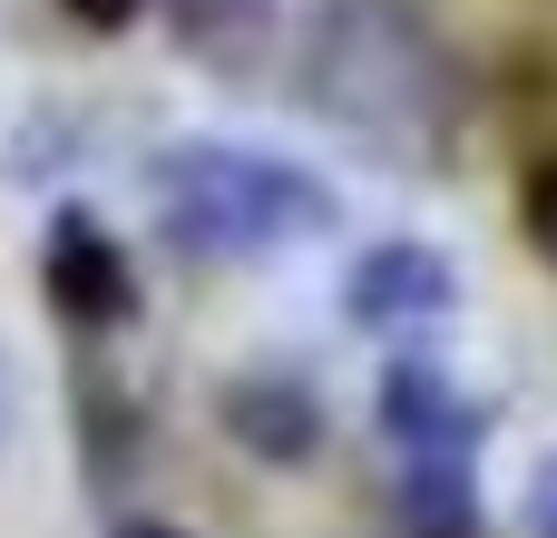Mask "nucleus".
<instances>
[{
  "instance_id": "obj_1",
  "label": "nucleus",
  "mask_w": 557,
  "mask_h": 538,
  "mask_svg": "<svg viewBox=\"0 0 557 538\" xmlns=\"http://www.w3.org/2000/svg\"><path fill=\"white\" fill-rule=\"evenodd\" d=\"M304 108L421 176L460 157V118H470L460 69L411 0H323L304 20Z\"/></svg>"
},
{
  "instance_id": "obj_2",
  "label": "nucleus",
  "mask_w": 557,
  "mask_h": 538,
  "mask_svg": "<svg viewBox=\"0 0 557 538\" xmlns=\"http://www.w3.org/2000/svg\"><path fill=\"white\" fill-rule=\"evenodd\" d=\"M147 206H157V235L186 245V255H274V245H304V235H333V186L284 167V157H255V147H225V137H176L147 157Z\"/></svg>"
},
{
  "instance_id": "obj_3",
  "label": "nucleus",
  "mask_w": 557,
  "mask_h": 538,
  "mask_svg": "<svg viewBox=\"0 0 557 538\" xmlns=\"http://www.w3.org/2000/svg\"><path fill=\"white\" fill-rule=\"evenodd\" d=\"M39 294H49V314L69 333H117L137 314V265L117 255V235L88 206H59L49 245H39Z\"/></svg>"
},
{
  "instance_id": "obj_4",
  "label": "nucleus",
  "mask_w": 557,
  "mask_h": 538,
  "mask_svg": "<svg viewBox=\"0 0 557 538\" xmlns=\"http://www.w3.org/2000/svg\"><path fill=\"white\" fill-rule=\"evenodd\" d=\"M450 304H460V265H450L441 245H411V235L362 245V255H352V274H343V314H352V323H372V333L441 323Z\"/></svg>"
},
{
  "instance_id": "obj_5",
  "label": "nucleus",
  "mask_w": 557,
  "mask_h": 538,
  "mask_svg": "<svg viewBox=\"0 0 557 538\" xmlns=\"http://www.w3.org/2000/svg\"><path fill=\"white\" fill-rule=\"evenodd\" d=\"M372 402H382V431L401 441V461H470V451L490 441V402L460 392V382H450L441 363H421V353L392 363Z\"/></svg>"
},
{
  "instance_id": "obj_6",
  "label": "nucleus",
  "mask_w": 557,
  "mask_h": 538,
  "mask_svg": "<svg viewBox=\"0 0 557 538\" xmlns=\"http://www.w3.org/2000/svg\"><path fill=\"white\" fill-rule=\"evenodd\" d=\"M215 421H225V441H235L245 461H264V470H304V461L323 451V402H313V382H294V372H235V382L215 392Z\"/></svg>"
},
{
  "instance_id": "obj_7",
  "label": "nucleus",
  "mask_w": 557,
  "mask_h": 538,
  "mask_svg": "<svg viewBox=\"0 0 557 538\" xmlns=\"http://www.w3.org/2000/svg\"><path fill=\"white\" fill-rule=\"evenodd\" d=\"M176 49L215 78H264L274 69V39H284V10L274 0H176Z\"/></svg>"
},
{
  "instance_id": "obj_8",
  "label": "nucleus",
  "mask_w": 557,
  "mask_h": 538,
  "mask_svg": "<svg viewBox=\"0 0 557 538\" xmlns=\"http://www.w3.org/2000/svg\"><path fill=\"white\" fill-rule=\"evenodd\" d=\"M401 529L411 538H470L480 529V500H470V461H411L401 490H392Z\"/></svg>"
},
{
  "instance_id": "obj_9",
  "label": "nucleus",
  "mask_w": 557,
  "mask_h": 538,
  "mask_svg": "<svg viewBox=\"0 0 557 538\" xmlns=\"http://www.w3.org/2000/svg\"><path fill=\"white\" fill-rule=\"evenodd\" d=\"M78 402H88V461H98V480H108V470H127V461H137V412H127V392L88 382Z\"/></svg>"
},
{
  "instance_id": "obj_10",
  "label": "nucleus",
  "mask_w": 557,
  "mask_h": 538,
  "mask_svg": "<svg viewBox=\"0 0 557 538\" xmlns=\"http://www.w3.org/2000/svg\"><path fill=\"white\" fill-rule=\"evenodd\" d=\"M519 225H529L539 265H557V157H548V167H529V196H519Z\"/></svg>"
},
{
  "instance_id": "obj_11",
  "label": "nucleus",
  "mask_w": 557,
  "mask_h": 538,
  "mask_svg": "<svg viewBox=\"0 0 557 538\" xmlns=\"http://www.w3.org/2000/svg\"><path fill=\"white\" fill-rule=\"evenodd\" d=\"M78 29H127V20H147V0H59Z\"/></svg>"
},
{
  "instance_id": "obj_12",
  "label": "nucleus",
  "mask_w": 557,
  "mask_h": 538,
  "mask_svg": "<svg viewBox=\"0 0 557 538\" xmlns=\"http://www.w3.org/2000/svg\"><path fill=\"white\" fill-rule=\"evenodd\" d=\"M529 538H557V461H539V480H529Z\"/></svg>"
},
{
  "instance_id": "obj_13",
  "label": "nucleus",
  "mask_w": 557,
  "mask_h": 538,
  "mask_svg": "<svg viewBox=\"0 0 557 538\" xmlns=\"http://www.w3.org/2000/svg\"><path fill=\"white\" fill-rule=\"evenodd\" d=\"M20 402H29V392H20V363L0 353V461H10V441H20Z\"/></svg>"
},
{
  "instance_id": "obj_14",
  "label": "nucleus",
  "mask_w": 557,
  "mask_h": 538,
  "mask_svg": "<svg viewBox=\"0 0 557 538\" xmlns=\"http://www.w3.org/2000/svg\"><path fill=\"white\" fill-rule=\"evenodd\" d=\"M117 538H186V529H176V519H127Z\"/></svg>"
}]
</instances>
